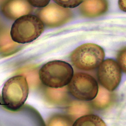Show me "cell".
Returning a JSON list of instances; mask_svg holds the SVG:
<instances>
[{"instance_id": "cell-5", "label": "cell", "mask_w": 126, "mask_h": 126, "mask_svg": "<svg viewBox=\"0 0 126 126\" xmlns=\"http://www.w3.org/2000/svg\"><path fill=\"white\" fill-rule=\"evenodd\" d=\"M68 88L76 98L82 101H91L97 95L98 85L95 79L91 75L77 73L73 75Z\"/></svg>"}, {"instance_id": "cell-9", "label": "cell", "mask_w": 126, "mask_h": 126, "mask_svg": "<svg viewBox=\"0 0 126 126\" xmlns=\"http://www.w3.org/2000/svg\"><path fill=\"white\" fill-rule=\"evenodd\" d=\"M79 6L82 15L87 18L100 16L106 13L109 8L108 0H83Z\"/></svg>"}, {"instance_id": "cell-3", "label": "cell", "mask_w": 126, "mask_h": 126, "mask_svg": "<svg viewBox=\"0 0 126 126\" xmlns=\"http://www.w3.org/2000/svg\"><path fill=\"white\" fill-rule=\"evenodd\" d=\"M29 94V85L23 75L9 78L2 89V100L5 107L11 111H16L24 104Z\"/></svg>"}, {"instance_id": "cell-20", "label": "cell", "mask_w": 126, "mask_h": 126, "mask_svg": "<svg viewBox=\"0 0 126 126\" xmlns=\"http://www.w3.org/2000/svg\"><path fill=\"white\" fill-rule=\"evenodd\" d=\"M7 1V0H0V6H2V5Z\"/></svg>"}, {"instance_id": "cell-7", "label": "cell", "mask_w": 126, "mask_h": 126, "mask_svg": "<svg viewBox=\"0 0 126 126\" xmlns=\"http://www.w3.org/2000/svg\"><path fill=\"white\" fill-rule=\"evenodd\" d=\"M98 80L102 87L112 91L119 85L122 79V71L118 63L111 59L103 61L98 67Z\"/></svg>"}, {"instance_id": "cell-12", "label": "cell", "mask_w": 126, "mask_h": 126, "mask_svg": "<svg viewBox=\"0 0 126 126\" xmlns=\"http://www.w3.org/2000/svg\"><path fill=\"white\" fill-rule=\"evenodd\" d=\"M17 44L12 40L9 29H3L0 31V52L9 54L15 49Z\"/></svg>"}, {"instance_id": "cell-16", "label": "cell", "mask_w": 126, "mask_h": 126, "mask_svg": "<svg viewBox=\"0 0 126 126\" xmlns=\"http://www.w3.org/2000/svg\"><path fill=\"white\" fill-rule=\"evenodd\" d=\"M58 5L64 8H74L79 6L83 0H54Z\"/></svg>"}, {"instance_id": "cell-2", "label": "cell", "mask_w": 126, "mask_h": 126, "mask_svg": "<svg viewBox=\"0 0 126 126\" xmlns=\"http://www.w3.org/2000/svg\"><path fill=\"white\" fill-rule=\"evenodd\" d=\"M45 25L41 20L32 14H27L15 20L10 30L12 40L17 44L30 43L43 33Z\"/></svg>"}, {"instance_id": "cell-17", "label": "cell", "mask_w": 126, "mask_h": 126, "mask_svg": "<svg viewBox=\"0 0 126 126\" xmlns=\"http://www.w3.org/2000/svg\"><path fill=\"white\" fill-rule=\"evenodd\" d=\"M117 60L121 69L126 74V47L119 50L117 54Z\"/></svg>"}, {"instance_id": "cell-18", "label": "cell", "mask_w": 126, "mask_h": 126, "mask_svg": "<svg viewBox=\"0 0 126 126\" xmlns=\"http://www.w3.org/2000/svg\"><path fill=\"white\" fill-rule=\"evenodd\" d=\"M50 0H27L29 3L34 7L43 8L47 6Z\"/></svg>"}, {"instance_id": "cell-15", "label": "cell", "mask_w": 126, "mask_h": 126, "mask_svg": "<svg viewBox=\"0 0 126 126\" xmlns=\"http://www.w3.org/2000/svg\"><path fill=\"white\" fill-rule=\"evenodd\" d=\"M74 119L69 115L64 114H56L52 116L48 121V126H70L74 124Z\"/></svg>"}, {"instance_id": "cell-13", "label": "cell", "mask_w": 126, "mask_h": 126, "mask_svg": "<svg viewBox=\"0 0 126 126\" xmlns=\"http://www.w3.org/2000/svg\"><path fill=\"white\" fill-rule=\"evenodd\" d=\"M91 112V108L87 103L81 101L73 102L68 109V113L73 119H78Z\"/></svg>"}, {"instance_id": "cell-14", "label": "cell", "mask_w": 126, "mask_h": 126, "mask_svg": "<svg viewBox=\"0 0 126 126\" xmlns=\"http://www.w3.org/2000/svg\"><path fill=\"white\" fill-rule=\"evenodd\" d=\"M104 122L98 116L94 114H85L78 118L74 123V126H106Z\"/></svg>"}, {"instance_id": "cell-10", "label": "cell", "mask_w": 126, "mask_h": 126, "mask_svg": "<svg viewBox=\"0 0 126 126\" xmlns=\"http://www.w3.org/2000/svg\"><path fill=\"white\" fill-rule=\"evenodd\" d=\"M45 96L49 103L55 105H62L68 101V89L66 86L58 88L48 87L46 90Z\"/></svg>"}, {"instance_id": "cell-6", "label": "cell", "mask_w": 126, "mask_h": 126, "mask_svg": "<svg viewBox=\"0 0 126 126\" xmlns=\"http://www.w3.org/2000/svg\"><path fill=\"white\" fill-rule=\"evenodd\" d=\"M70 9L51 3L39 10L37 16L47 27L54 28L66 24L73 18Z\"/></svg>"}, {"instance_id": "cell-1", "label": "cell", "mask_w": 126, "mask_h": 126, "mask_svg": "<svg viewBox=\"0 0 126 126\" xmlns=\"http://www.w3.org/2000/svg\"><path fill=\"white\" fill-rule=\"evenodd\" d=\"M74 71L69 63L62 61H50L39 71V78L45 86L54 88L65 87L71 81Z\"/></svg>"}, {"instance_id": "cell-8", "label": "cell", "mask_w": 126, "mask_h": 126, "mask_svg": "<svg viewBox=\"0 0 126 126\" xmlns=\"http://www.w3.org/2000/svg\"><path fill=\"white\" fill-rule=\"evenodd\" d=\"M1 11L7 18L15 20L30 14L33 11V6L27 0H7L2 5Z\"/></svg>"}, {"instance_id": "cell-11", "label": "cell", "mask_w": 126, "mask_h": 126, "mask_svg": "<svg viewBox=\"0 0 126 126\" xmlns=\"http://www.w3.org/2000/svg\"><path fill=\"white\" fill-rule=\"evenodd\" d=\"M113 94L108 90L100 86L96 97L92 102L94 108L98 110H104L110 107L113 102Z\"/></svg>"}, {"instance_id": "cell-19", "label": "cell", "mask_w": 126, "mask_h": 126, "mask_svg": "<svg viewBox=\"0 0 126 126\" xmlns=\"http://www.w3.org/2000/svg\"><path fill=\"white\" fill-rule=\"evenodd\" d=\"M118 4L122 11L126 12V0H119Z\"/></svg>"}, {"instance_id": "cell-4", "label": "cell", "mask_w": 126, "mask_h": 126, "mask_svg": "<svg viewBox=\"0 0 126 126\" xmlns=\"http://www.w3.org/2000/svg\"><path fill=\"white\" fill-rule=\"evenodd\" d=\"M105 57L102 47L94 44H83L76 48L71 55L74 66L83 71H92L99 67Z\"/></svg>"}]
</instances>
